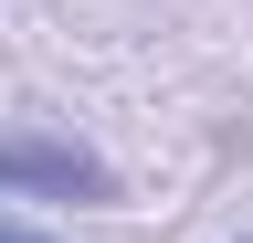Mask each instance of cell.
<instances>
[{
    "instance_id": "2",
    "label": "cell",
    "mask_w": 253,
    "mask_h": 243,
    "mask_svg": "<svg viewBox=\"0 0 253 243\" xmlns=\"http://www.w3.org/2000/svg\"><path fill=\"white\" fill-rule=\"evenodd\" d=\"M0 243H42V233H0Z\"/></svg>"
},
{
    "instance_id": "1",
    "label": "cell",
    "mask_w": 253,
    "mask_h": 243,
    "mask_svg": "<svg viewBox=\"0 0 253 243\" xmlns=\"http://www.w3.org/2000/svg\"><path fill=\"white\" fill-rule=\"evenodd\" d=\"M0 191H42V201H116V169L74 138H0Z\"/></svg>"
}]
</instances>
